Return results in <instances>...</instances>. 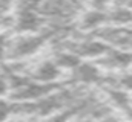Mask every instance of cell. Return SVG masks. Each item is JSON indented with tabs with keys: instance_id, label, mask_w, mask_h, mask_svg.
Returning <instances> with one entry per match:
<instances>
[{
	"instance_id": "cell-17",
	"label": "cell",
	"mask_w": 132,
	"mask_h": 122,
	"mask_svg": "<svg viewBox=\"0 0 132 122\" xmlns=\"http://www.w3.org/2000/svg\"><path fill=\"white\" fill-rule=\"evenodd\" d=\"M5 122H15V121H8V119H6V121H5Z\"/></svg>"
},
{
	"instance_id": "cell-1",
	"label": "cell",
	"mask_w": 132,
	"mask_h": 122,
	"mask_svg": "<svg viewBox=\"0 0 132 122\" xmlns=\"http://www.w3.org/2000/svg\"><path fill=\"white\" fill-rule=\"evenodd\" d=\"M45 44L43 34H17L8 37L5 61H20L37 54Z\"/></svg>"
},
{
	"instance_id": "cell-14",
	"label": "cell",
	"mask_w": 132,
	"mask_h": 122,
	"mask_svg": "<svg viewBox=\"0 0 132 122\" xmlns=\"http://www.w3.org/2000/svg\"><path fill=\"white\" fill-rule=\"evenodd\" d=\"M45 122H66V115H57V116H51Z\"/></svg>"
},
{
	"instance_id": "cell-16",
	"label": "cell",
	"mask_w": 132,
	"mask_h": 122,
	"mask_svg": "<svg viewBox=\"0 0 132 122\" xmlns=\"http://www.w3.org/2000/svg\"><path fill=\"white\" fill-rule=\"evenodd\" d=\"M75 122H94V121H75Z\"/></svg>"
},
{
	"instance_id": "cell-5",
	"label": "cell",
	"mask_w": 132,
	"mask_h": 122,
	"mask_svg": "<svg viewBox=\"0 0 132 122\" xmlns=\"http://www.w3.org/2000/svg\"><path fill=\"white\" fill-rule=\"evenodd\" d=\"M72 49L77 57H101L108 52V46L97 40H86V41L77 43L69 50L72 52Z\"/></svg>"
},
{
	"instance_id": "cell-4",
	"label": "cell",
	"mask_w": 132,
	"mask_h": 122,
	"mask_svg": "<svg viewBox=\"0 0 132 122\" xmlns=\"http://www.w3.org/2000/svg\"><path fill=\"white\" fill-rule=\"evenodd\" d=\"M103 40H108L114 46H118L120 49L129 50L132 49V30L126 28H115V29H104L100 32Z\"/></svg>"
},
{
	"instance_id": "cell-18",
	"label": "cell",
	"mask_w": 132,
	"mask_h": 122,
	"mask_svg": "<svg viewBox=\"0 0 132 122\" xmlns=\"http://www.w3.org/2000/svg\"><path fill=\"white\" fill-rule=\"evenodd\" d=\"M131 121H132V111H131Z\"/></svg>"
},
{
	"instance_id": "cell-12",
	"label": "cell",
	"mask_w": 132,
	"mask_h": 122,
	"mask_svg": "<svg viewBox=\"0 0 132 122\" xmlns=\"http://www.w3.org/2000/svg\"><path fill=\"white\" fill-rule=\"evenodd\" d=\"M9 83L5 76V73H0V99H5L6 96H9Z\"/></svg>"
},
{
	"instance_id": "cell-2",
	"label": "cell",
	"mask_w": 132,
	"mask_h": 122,
	"mask_svg": "<svg viewBox=\"0 0 132 122\" xmlns=\"http://www.w3.org/2000/svg\"><path fill=\"white\" fill-rule=\"evenodd\" d=\"M42 26V15L35 8L17 6L12 14V29L17 34H34Z\"/></svg>"
},
{
	"instance_id": "cell-7",
	"label": "cell",
	"mask_w": 132,
	"mask_h": 122,
	"mask_svg": "<svg viewBox=\"0 0 132 122\" xmlns=\"http://www.w3.org/2000/svg\"><path fill=\"white\" fill-rule=\"evenodd\" d=\"M72 75H74V79L78 81V83H85V84H91V83H95L98 81V69L89 63L86 64H78L77 67L72 69Z\"/></svg>"
},
{
	"instance_id": "cell-11",
	"label": "cell",
	"mask_w": 132,
	"mask_h": 122,
	"mask_svg": "<svg viewBox=\"0 0 132 122\" xmlns=\"http://www.w3.org/2000/svg\"><path fill=\"white\" fill-rule=\"evenodd\" d=\"M117 86L120 87V90H132V73H123L118 76L117 79Z\"/></svg>"
},
{
	"instance_id": "cell-6",
	"label": "cell",
	"mask_w": 132,
	"mask_h": 122,
	"mask_svg": "<svg viewBox=\"0 0 132 122\" xmlns=\"http://www.w3.org/2000/svg\"><path fill=\"white\" fill-rule=\"evenodd\" d=\"M106 58L101 61H104L103 64H106L108 67H112V69H125L128 66L132 64V54L129 50H125V49H114V50H109L106 52Z\"/></svg>"
},
{
	"instance_id": "cell-9",
	"label": "cell",
	"mask_w": 132,
	"mask_h": 122,
	"mask_svg": "<svg viewBox=\"0 0 132 122\" xmlns=\"http://www.w3.org/2000/svg\"><path fill=\"white\" fill-rule=\"evenodd\" d=\"M103 22H106V14H103L100 9H94L83 15L81 26L85 29H94V28H98Z\"/></svg>"
},
{
	"instance_id": "cell-3",
	"label": "cell",
	"mask_w": 132,
	"mask_h": 122,
	"mask_svg": "<svg viewBox=\"0 0 132 122\" xmlns=\"http://www.w3.org/2000/svg\"><path fill=\"white\" fill-rule=\"evenodd\" d=\"M28 76L42 84H52L59 76H60V67L55 64L54 60H45L40 61L38 64L34 66L32 70L28 72Z\"/></svg>"
},
{
	"instance_id": "cell-8",
	"label": "cell",
	"mask_w": 132,
	"mask_h": 122,
	"mask_svg": "<svg viewBox=\"0 0 132 122\" xmlns=\"http://www.w3.org/2000/svg\"><path fill=\"white\" fill-rule=\"evenodd\" d=\"M106 20L115 23V25H128L132 22V9L126 6H117L112 11H109V14L106 15Z\"/></svg>"
},
{
	"instance_id": "cell-13",
	"label": "cell",
	"mask_w": 132,
	"mask_h": 122,
	"mask_svg": "<svg viewBox=\"0 0 132 122\" xmlns=\"http://www.w3.org/2000/svg\"><path fill=\"white\" fill-rule=\"evenodd\" d=\"M6 41H8V37L0 32V63L5 61V52H6Z\"/></svg>"
},
{
	"instance_id": "cell-15",
	"label": "cell",
	"mask_w": 132,
	"mask_h": 122,
	"mask_svg": "<svg viewBox=\"0 0 132 122\" xmlns=\"http://www.w3.org/2000/svg\"><path fill=\"white\" fill-rule=\"evenodd\" d=\"M88 2H89L95 9H101V8L106 5V0H88Z\"/></svg>"
},
{
	"instance_id": "cell-10",
	"label": "cell",
	"mask_w": 132,
	"mask_h": 122,
	"mask_svg": "<svg viewBox=\"0 0 132 122\" xmlns=\"http://www.w3.org/2000/svg\"><path fill=\"white\" fill-rule=\"evenodd\" d=\"M55 64L62 69V67H65V69H74V67H77L78 64H80V57H77L74 52H71V50H62L57 57H55Z\"/></svg>"
}]
</instances>
